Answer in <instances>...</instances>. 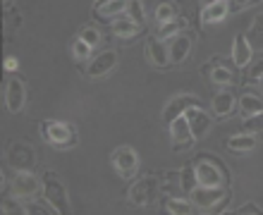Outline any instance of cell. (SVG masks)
<instances>
[{
    "label": "cell",
    "instance_id": "1",
    "mask_svg": "<svg viewBox=\"0 0 263 215\" xmlns=\"http://www.w3.org/2000/svg\"><path fill=\"white\" fill-rule=\"evenodd\" d=\"M199 187H225L230 180L228 167L220 165L215 158H199L194 163Z\"/></svg>",
    "mask_w": 263,
    "mask_h": 215
},
{
    "label": "cell",
    "instance_id": "2",
    "mask_svg": "<svg viewBox=\"0 0 263 215\" xmlns=\"http://www.w3.org/2000/svg\"><path fill=\"white\" fill-rule=\"evenodd\" d=\"M230 191L225 187H196L192 191V203L194 208L208 210V213H222V206L230 201Z\"/></svg>",
    "mask_w": 263,
    "mask_h": 215
},
{
    "label": "cell",
    "instance_id": "3",
    "mask_svg": "<svg viewBox=\"0 0 263 215\" xmlns=\"http://www.w3.org/2000/svg\"><path fill=\"white\" fill-rule=\"evenodd\" d=\"M41 136L46 144H50L53 148H72L77 144V132L74 127L65 125V122H55V120H46L41 122Z\"/></svg>",
    "mask_w": 263,
    "mask_h": 215
},
{
    "label": "cell",
    "instance_id": "4",
    "mask_svg": "<svg viewBox=\"0 0 263 215\" xmlns=\"http://www.w3.org/2000/svg\"><path fill=\"white\" fill-rule=\"evenodd\" d=\"M43 199H46V203H48L55 213H60V215L69 213L67 191H65V187L53 177V174H46V180H43Z\"/></svg>",
    "mask_w": 263,
    "mask_h": 215
},
{
    "label": "cell",
    "instance_id": "5",
    "mask_svg": "<svg viewBox=\"0 0 263 215\" xmlns=\"http://www.w3.org/2000/svg\"><path fill=\"white\" fill-rule=\"evenodd\" d=\"M112 165L115 170L120 172V177H125V180H132L139 170V155L134 148L129 146H120L118 151L112 153Z\"/></svg>",
    "mask_w": 263,
    "mask_h": 215
},
{
    "label": "cell",
    "instance_id": "6",
    "mask_svg": "<svg viewBox=\"0 0 263 215\" xmlns=\"http://www.w3.org/2000/svg\"><path fill=\"white\" fill-rule=\"evenodd\" d=\"M10 191H12L14 199H36L39 194H43V187H41V182L36 180L34 174L20 172L12 180V187H10Z\"/></svg>",
    "mask_w": 263,
    "mask_h": 215
},
{
    "label": "cell",
    "instance_id": "7",
    "mask_svg": "<svg viewBox=\"0 0 263 215\" xmlns=\"http://www.w3.org/2000/svg\"><path fill=\"white\" fill-rule=\"evenodd\" d=\"M158 196V180L156 177H144L129 189V201L134 206H148Z\"/></svg>",
    "mask_w": 263,
    "mask_h": 215
},
{
    "label": "cell",
    "instance_id": "8",
    "mask_svg": "<svg viewBox=\"0 0 263 215\" xmlns=\"http://www.w3.org/2000/svg\"><path fill=\"white\" fill-rule=\"evenodd\" d=\"M170 139H173V148L180 151V148H189L194 144V134H192V127L187 122V115H180L170 122Z\"/></svg>",
    "mask_w": 263,
    "mask_h": 215
},
{
    "label": "cell",
    "instance_id": "9",
    "mask_svg": "<svg viewBox=\"0 0 263 215\" xmlns=\"http://www.w3.org/2000/svg\"><path fill=\"white\" fill-rule=\"evenodd\" d=\"M24 101H27V93H24V84L17 76H10L5 86V103L10 112H20L24 108Z\"/></svg>",
    "mask_w": 263,
    "mask_h": 215
},
{
    "label": "cell",
    "instance_id": "10",
    "mask_svg": "<svg viewBox=\"0 0 263 215\" xmlns=\"http://www.w3.org/2000/svg\"><path fill=\"white\" fill-rule=\"evenodd\" d=\"M192 43H194V36L189 31H182V34L173 36V43H170V63L173 65H180L187 60V55L192 53Z\"/></svg>",
    "mask_w": 263,
    "mask_h": 215
},
{
    "label": "cell",
    "instance_id": "11",
    "mask_svg": "<svg viewBox=\"0 0 263 215\" xmlns=\"http://www.w3.org/2000/svg\"><path fill=\"white\" fill-rule=\"evenodd\" d=\"M115 65H118V53H115V50H103V53H98V55L91 60L86 74H89L91 79H96V76L108 74Z\"/></svg>",
    "mask_w": 263,
    "mask_h": 215
},
{
    "label": "cell",
    "instance_id": "12",
    "mask_svg": "<svg viewBox=\"0 0 263 215\" xmlns=\"http://www.w3.org/2000/svg\"><path fill=\"white\" fill-rule=\"evenodd\" d=\"M187 122L192 127V134H194V139H201V136H206L208 129H211V118L206 115V110H201L199 105H192L187 112Z\"/></svg>",
    "mask_w": 263,
    "mask_h": 215
},
{
    "label": "cell",
    "instance_id": "13",
    "mask_svg": "<svg viewBox=\"0 0 263 215\" xmlns=\"http://www.w3.org/2000/svg\"><path fill=\"white\" fill-rule=\"evenodd\" d=\"M146 57L156 67H167L170 65V50H167V46L160 38H148V43H146Z\"/></svg>",
    "mask_w": 263,
    "mask_h": 215
},
{
    "label": "cell",
    "instance_id": "14",
    "mask_svg": "<svg viewBox=\"0 0 263 215\" xmlns=\"http://www.w3.org/2000/svg\"><path fill=\"white\" fill-rule=\"evenodd\" d=\"M251 53H254V48H251V43L247 41V36L237 34L235 43H232V63L244 70V67L251 63Z\"/></svg>",
    "mask_w": 263,
    "mask_h": 215
},
{
    "label": "cell",
    "instance_id": "15",
    "mask_svg": "<svg viewBox=\"0 0 263 215\" xmlns=\"http://www.w3.org/2000/svg\"><path fill=\"white\" fill-rule=\"evenodd\" d=\"M192 105H199L192 96H175L170 103L165 105V112H163V118H165V122L170 125L175 118H180V115H184V112L192 108Z\"/></svg>",
    "mask_w": 263,
    "mask_h": 215
},
{
    "label": "cell",
    "instance_id": "16",
    "mask_svg": "<svg viewBox=\"0 0 263 215\" xmlns=\"http://www.w3.org/2000/svg\"><path fill=\"white\" fill-rule=\"evenodd\" d=\"M228 12H230L228 0H215L213 5H208L201 10V22H203V24H218V22H222L228 17Z\"/></svg>",
    "mask_w": 263,
    "mask_h": 215
},
{
    "label": "cell",
    "instance_id": "17",
    "mask_svg": "<svg viewBox=\"0 0 263 215\" xmlns=\"http://www.w3.org/2000/svg\"><path fill=\"white\" fill-rule=\"evenodd\" d=\"M139 31H141V24L132 22L127 14L125 17H118V19L112 22V34L118 36V38H122V41H132Z\"/></svg>",
    "mask_w": 263,
    "mask_h": 215
},
{
    "label": "cell",
    "instance_id": "18",
    "mask_svg": "<svg viewBox=\"0 0 263 215\" xmlns=\"http://www.w3.org/2000/svg\"><path fill=\"white\" fill-rule=\"evenodd\" d=\"M211 110H213V115H218V118H228L230 112L235 110V93H232V91H220L218 96H213Z\"/></svg>",
    "mask_w": 263,
    "mask_h": 215
},
{
    "label": "cell",
    "instance_id": "19",
    "mask_svg": "<svg viewBox=\"0 0 263 215\" xmlns=\"http://www.w3.org/2000/svg\"><path fill=\"white\" fill-rule=\"evenodd\" d=\"M228 148L232 153H249L256 148V136L254 134H237V136H232V139L228 141Z\"/></svg>",
    "mask_w": 263,
    "mask_h": 215
},
{
    "label": "cell",
    "instance_id": "20",
    "mask_svg": "<svg viewBox=\"0 0 263 215\" xmlns=\"http://www.w3.org/2000/svg\"><path fill=\"white\" fill-rule=\"evenodd\" d=\"M125 7H127V0H110V3H105V5L101 7H93V12H96L98 19H112V17H118V14L125 12Z\"/></svg>",
    "mask_w": 263,
    "mask_h": 215
},
{
    "label": "cell",
    "instance_id": "21",
    "mask_svg": "<svg viewBox=\"0 0 263 215\" xmlns=\"http://www.w3.org/2000/svg\"><path fill=\"white\" fill-rule=\"evenodd\" d=\"M184 29H187V19H184V17H175V19H170L158 27V38L160 41H163V38H173V36L182 34Z\"/></svg>",
    "mask_w": 263,
    "mask_h": 215
},
{
    "label": "cell",
    "instance_id": "22",
    "mask_svg": "<svg viewBox=\"0 0 263 215\" xmlns=\"http://www.w3.org/2000/svg\"><path fill=\"white\" fill-rule=\"evenodd\" d=\"M244 36H247V41L251 43V48L263 50V14H258L256 19L251 22L249 31H247Z\"/></svg>",
    "mask_w": 263,
    "mask_h": 215
},
{
    "label": "cell",
    "instance_id": "23",
    "mask_svg": "<svg viewBox=\"0 0 263 215\" xmlns=\"http://www.w3.org/2000/svg\"><path fill=\"white\" fill-rule=\"evenodd\" d=\"M263 110V101L256 96H251V93H244L239 98V112H242L244 118H249V115H256V112Z\"/></svg>",
    "mask_w": 263,
    "mask_h": 215
},
{
    "label": "cell",
    "instance_id": "24",
    "mask_svg": "<svg viewBox=\"0 0 263 215\" xmlns=\"http://www.w3.org/2000/svg\"><path fill=\"white\" fill-rule=\"evenodd\" d=\"M163 208H165L170 215H187L194 210V203L187 201V199H165Z\"/></svg>",
    "mask_w": 263,
    "mask_h": 215
},
{
    "label": "cell",
    "instance_id": "25",
    "mask_svg": "<svg viewBox=\"0 0 263 215\" xmlns=\"http://www.w3.org/2000/svg\"><path fill=\"white\" fill-rule=\"evenodd\" d=\"M211 79H213V84H218V86H230V84L235 82V74H232L230 67H225L222 63L215 60V67L211 70Z\"/></svg>",
    "mask_w": 263,
    "mask_h": 215
},
{
    "label": "cell",
    "instance_id": "26",
    "mask_svg": "<svg viewBox=\"0 0 263 215\" xmlns=\"http://www.w3.org/2000/svg\"><path fill=\"white\" fill-rule=\"evenodd\" d=\"M180 187L184 189V191H194L196 187H199V182H196V170H194V165H184L180 170Z\"/></svg>",
    "mask_w": 263,
    "mask_h": 215
},
{
    "label": "cell",
    "instance_id": "27",
    "mask_svg": "<svg viewBox=\"0 0 263 215\" xmlns=\"http://www.w3.org/2000/svg\"><path fill=\"white\" fill-rule=\"evenodd\" d=\"M125 14L129 17L132 22H137V24H144V22H146V12H144V5H141V0H127Z\"/></svg>",
    "mask_w": 263,
    "mask_h": 215
},
{
    "label": "cell",
    "instance_id": "28",
    "mask_svg": "<svg viewBox=\"0 0 263 215\" xmlns=\"http://www.w3.org/2000/svg\"><path fill=\"white\" fill-rule=\"evenodd\" d=\"M244 132H249V134H261L263 132V110L256 112V115L244 118Z\"/></svg>",
    "mask_w": 263,
    "mask_h": 215
},
{
    "label": "cell",
    "instance_id": "29",
    "mask_svg": "<svg viewBox=\"0 0 263 215\" xmlns=\"http://www.w3.org/2000/svg\"><path fill=\"white\" fill-rule=\"evenodd\" d=\"M177 14H175V5H170V3H160L158 7H156V19H158V24H165V22L175 19Z\"/></svg>",
    "mask_w": 263,
    "mask_h": 215
},
{
    "label": "cell",
    "instance_id": "30",
    "mask_svg": "<svg viewBox=\"0 0 263 215\" xmlns=\"http://www.w3.org/2000/svg\"><path fill=\"white\" fill-rule=\"evenodd\" d=\"M72 55H74V60H86V57H91V46L89 43H84L82 38H74L72 41Z\"/></svg>",
    "mask_w": 263,
    "mask_h": 215
},
{
    "label": "cell",
    "instance_id": "31",
    "mask_svg": "<svg viewBox=\"0 0 263 215\" xmlns=\"http://www.w3.org/2000/svg\"><path fill=\"white\" fill-rule=\"evenodd\" d=\"M79 38H82L84 43H89L91 48H96L98 43H101V31H98L96 27H86V29H82Z\"/></svg>",
    "mask_w": 263,
    "mask_h": 215
},
{
    "label": "cell",
    "instance_id": "32",
    "mask_svg": "<svg viewBox=\"0 0 263 215\" xmlns=\"http://www.w3.org/2000/svg\"><path fill=\"white\" fill-rule=\"evenodd\" d=\"M247 79H249V82H261V79H263V57L251 65V70H249V74H247Z\"/></svg>",
    "mask_w": 263,
    "mask_h": 215
},
{
    "label": "cell",
    "instance_id": "33",
    "mask_svg": "<svg viewBox=\"0 0 263 215\" xmlns=\"http://www.w3.org/2000/svg\"><path fill=\"white\" fill-rule=\"evenodd\" d=\"M0 210H3L5 215H10V213H24V208L14 201V196H12V199H5V201H3V206H0Z\"/></svg>",
    "mask_w": 263,
    "mask_h": 215
},
{
    "label": "cell",
    "instance_id": "34",
    "mask_svg": "<svg viewBox=\"0 0 263 215\" xmlns=\"http://www.w3.org/2000/svg\"><path fill=\"white\" fill-rule=\"evenodd\" d=\"M235 213H239V215H254V213H263V210L258 208L254 201H249V203H242V206H239Z\"/></svg>",
    "mask_w": 263,
    "mask_h": 215
},
{
    "label": "cell",
    "instance_id": "35",
    "mask_svg": "<svg viewBox=\"0 0 263 215\" xmlns=\"http://www.w3.org/2000/svg\"><path fill=\"white\" fill-rule=\"evenodd\" d=\"M261 0H232V10H247L251 5H258Z\"/></svg>",
    "mask_w": 263,
    "mask_h": 215
},
{
    "label": "cell",
    "instance_id": "36",
    "mask_svg": "<svg viewBox=\"0 0 263 215\" xmlns=\"http://www.w3.org/2000/svg\"><path fill=\"white\" fill-rule=\"evenodd\" d=\"M17 67H20L17 57H14V55H7V57H5V70H7V72H17Z\"/></svg>",
    "mask_w": 263,
    "mask_h": 215
},
{
    "label": "cell",
    "instance_id": "37",
    "mask_svg": "<svg viewBox=\"0 0 263 215\" xmlns=\"http://www.w3.org/2000/svg\"><path fill=\"white\" fill-rule=\"evenodd\" d=\"M105 3H110V0H96V3H93V7H101V5H105Z\"/></svg>",
    "mask_w": 263,
    "mask_h": 215
},
{
    "label": "cell",
    "instance_id": "38",
    "mask_svg": "<svg viewBox=\"0 0 263 215\" xmlns=\"http://www.w3.org/2000/svg\"><path fill=\"white\" fill-rule=\"evenodd\" d=\"M213 3H215V0H201V5H203V7H208V5H213Z\"/></svg>",
    "mask_w": 263,
    "mask_h": 215
},
{
    "label": "cell",
    "instance_id": "39",
    "mask_svg": "<svg viewBox=\"0 0 263 215\" xmlns=\"http://www.w3.org/2000/svg\"><path fill=\"white\" fill-rule=\"evenodd\" d=\"M261 82H263V79H261Z\"/></svg>",
    "mask_w": 263,
    "mask_h": 215
}]
</instances>
